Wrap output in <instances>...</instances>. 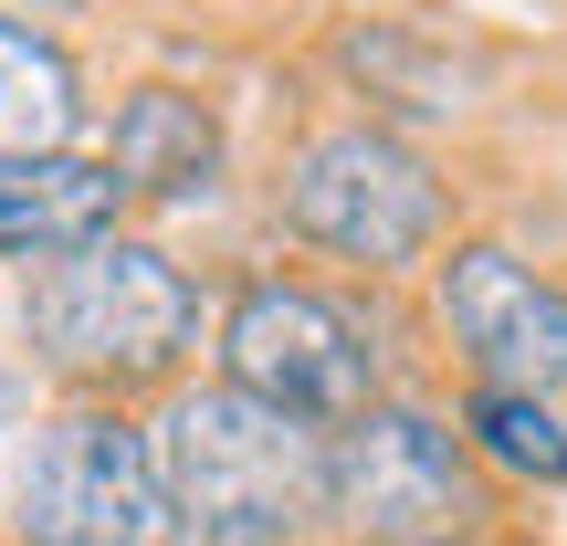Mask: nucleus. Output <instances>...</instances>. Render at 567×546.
<instances>
[{"mask_svg": "<svg viewBox=\"0 0 567 546\" xmlns=\"http://www.w3.org/2000/svg\"><path fill=\"white\" fill-rule=\"evenodd\" d=\"M168 505L200 546H305L337 515V442L316 421H284L252 389H179L158 421Z\"/></svg>", "mask_w": 567, "mask_h": 546, "instance_id": "1", "label": "nucleus"}, {"mask_svg": "<svg viewBox=\"0 0 567 546\" xmlns=\"http://www.w3.org/2000/svg\"><path fill=\"white\" fill-rule=\"evenodd\" d=\"M21 326H32V347L63 368V379H84V389H147V379H168V368L189 358L200 295H189V274L168 264L158 243L105 231V243H84V253H63V264L32 274Z\"/></svg>", "mask_w": 567, "mask_h": 546, "instance_id": "2", "label": "nucleus"}, {"mask_svg": "<svg viewBox=\"0 0 567 546\" xmlns=\"http://www.w3.org/2000/svg\"><path fill=\"white\" fill-rule=\"evenodd\" d=\"M21 546H179V505L158 473V431L126 410H63L32 431L11 484Z\"/></svg>", "mask_w": 567, "mask_h": 546, "instance_id": "3", "label": "nucleus"}, {"mask_svg": "<svg viewBox=\"0 0 567 546\" xmlns=\"http://www.w3.org/2000/svg\"><path fill=\"white\" fill-rule=\"evenodd\" d=\"M284 222L316 253H347V264L389 274V264H421V253L442 243L452 200H442V179H431V158H410L400 137H379V126H326V137L284 168Z\"/></svg>", "mask_w": 567, "mask_h": 546, "instance_id": "4", "label": "nucleus"}, {"mask_svg": "<svg viewBox=\"0 0 567 546\" xmlns=\"http://www.w3.org/2000/svg\"><path fill=\"white\" fill-rule=\"evenodd\" d=\"M221 358H231V389H252L284 421H316V431L337 421L347 431L358 410H379L368 400L379 389V347L316 284H243L231 316H221Z\"/></svg>", "mask_w": 567, "mask_h": 546, "instance_id": "5", "label": "nucleus"}, {"mask_svg": "<svg viewBox=\"0 0 567 546\" xmlns=\"http://www.w3.org/2000/svg\"><path fill=\"white\" fill-rule=\"evenodd\" d=\"M463 515V442L431 410H358L337 431V526H358L368 546H452Z\"/></svg>", "mask_w": 567, "mask_h": 546, "instance_id": "6", "label": "nucleus"}, {"mask_svg": "<svg viewBox=\"0 0 567 546\" xmlns=\"http://www.w3.org/2000/svg\"><path fill=\"white\" fill-rule=\"evenodd\" d=\"M442 326H452V347L484 368V389L547 400V389L567 379V295L536 284L515 253H494V243H463L442 264Z\"/></svg>", "mask_w": 567, "mask_h": 546, "instance_id": "7", "label": "nucleus"}, {"mask_svg": "<svg viewBox=\"0 0 567 546\" xmlns=\"http://www.w3.org/2000/svg\"><path fill=\"white\" fill-rule=\"evenodd\" d=\"M126 210V179L95 158H32V168H0V253L11 264H63V253L105 243Z\"/></svg>", "mask_w": 567, "mask_h": 546, "instance_id": "8", "label": "nucleus"}, {"mask_svg": "<svg viewBox=\"0 0 567 546\" xmlns=\"http://www.w3.org/2000/svg\"><path fill=\"white\" fill-rule=\"evenodd\" d=\"M116 168L126 189H147V200H189V189H210V168H221V126H210L200 95H168V84H147V95L116 105Z\"/></svg>", "mask_w": 567, "mask_h": 546, "instance_id": "9", "label": "nucleus"}, {"mask_svg": "<svg viewBox=\"0 0 567 546\" xmlns=\"http://www.w3.org/2000/svg\"><path fill=\"white\" fill-rule=\"evenodd\" d=\"M84 126V95H74V63L53 53L42 32L0 21V168H32V158H63Z\"/></svg>", "mask_w": 567, "mask_h": 546, "instance_id": "10", "label": "nucleus"}, {"mask_svg": "<svg viewBox=\"0 0 567 546\" xmlns=\"http://www.w3.org/2000/svg\"><path fill=\"white\" fill-rule=\"evenodd\" d=\"M337 63L368 84V95H389L400 116H452V105H463V63H452V53H421L410 32H347Z\"/></svg>", "mask_w": 567, "mask_h": 546, "instance_id": "11", "label": "nucleus"}, {"mask_svg": "<svg viewBox=\"0 0 567 546\" xmlns=\"http://www.w3.org/2000/svg\"><path fill=\"white\" fill-rule=\"evenodd\" d=\"M473 442L505 473H536V484H567V421L526 389H473Z\"/></svg>", "mask_w": 567, "mask_h": 546, "instance_id": "12", "label": "nucleus"}, {"mask_svg": "<svg viewBox=\"0 0 567 546\" xmlns=\"http://www.w3.org/2000/svg\"><path fill=\"white\" fill-rule=\"evenodd\" d=\"M11 410H21V379H11V368H0V421H11Z\"/></svg>", "mask_w": 567, "mask_h": 546, "instance_id": "13", "label": "nucleus"}]
</instances>
